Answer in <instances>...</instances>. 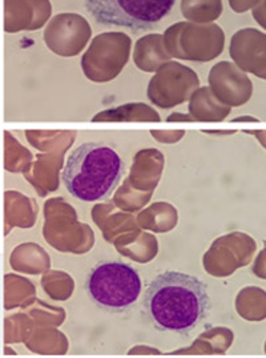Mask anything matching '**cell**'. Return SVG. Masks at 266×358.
Returning <instances> with one entry per match:
<instances>
[{
  "label": "cell",
  "mask_w": 266,
  "mask_h": 358,
  "mask_svg": "<svg viewBox=\"0 0 266 358\" xmlns=\"http://www.w3.org/2000/svg\"><path fill=\"white\" fill-rule=\"evenodd\" d=\"M144 308L156 329L188 336L207 316L209 294L195 275L167 271L148 287Z\"/></svg>",
  "instance_id": "obj_1"
},
{
  "label": "cell",
  "mask_w": 266,
  "mask_h": 358,
  "mask_svg": "<svg viewBox=\"0 0 266 358\" xmlns=\"http://www.w3.org/2000/svg\"><path fill=\"white\" fill-rule=\"evenodd\" d=\"M124 163L119 153L103 143H84L71 153L61 180L67 191L85 203L101 201L119 185Z\"/></svg>",
  "instance_id": "obj_2"
},
{
  "label": "cell",
  "mask_w": 266,
  "mask_h": 358,
  "mask_svg": "<svg viewBox=\"0 0 266 358\" xmlns=\"http://www.w3.org/2000/svg\"><path fill=\"white\" fill-rule=\"evenodd\" d=\"M141 277L139 272L119 260L98 262L85 280L89 300L110 313H124L140 297Z\"/></svg>",
  "instance_id": "obj_3"
},
{
  "label": "cell",
  "mask_w": 266,
  "mask_h": 358,
  "mask_svg": "<svg viewBox=\"0 0 266 358\" xmlns=\"http://www.w3.org/2000/svg\"><path fill=\"white\" fill-rule=\"evenodd\" d=\"M176 0H85V10L105 27L135 32L156 27L172 11Z\"/></svg>",
  "instance_id": "obj_4"
},
{
  "label": "cell",
  "mask_w": 266,
  "mask_h": 358,
  "mask_svg": "<svg viewBox=\"0 0 266 358\" xmlns=\"http://www.w3.org/2000/svg\"><path fill=\"white\" fill-rule=\"evenodd\" d=\"M164 44L169 55L208 62L224 50V29L216 23L179 22L165 29Z\"/></svg>",
  "instance_id": "obj_5"
},
{
  "label": "cell",
  "mask_w": 266,
  "mask_h": 358,
  "mask_svg": "<svg viewBox=\"0 0 266 358\" xmlns=\"http://www.w3.org/2000/svg\"><path fill=\"white\" fill-rule=\"evenodd\" d=\"M132 41L124 32L98 35L83 56V69L89 79L110 80L126 66Z\"/></svg>",
  "instance_id": "obj_6"
},
{
  "label": "cell",
  "mask_w": 266,
  "mask_h": 358,
  "mask_svg": "<svg viewBox=\"0 0 266 358\" xmlns=\"http://www.w3.org/2000/svg\"><path fill=\"white\" fill-rule=\"evenodd\" d=\"M92 35L89 22L82 15L64 13L54 16L44 31L45 44L60 56H75L83 51Z\"/></svg>",
  "instance_id": "obj_7"
},
{
  "label": "cell",
  "mask_w": 266,
  "mask_h": 358,
  "mask_svg": "<svg viewBox=\"0 0 266 358\" xmlns=\"http://www.w3.org/2000/svg\"><path fill=\"white\" fill-rule=\"evenodd\" d=\"M197 84L196 75L191 69L177 63H168L152 80L149 97L163 108H169L184 101Z\"/></svg>",
  "instance_id": "obj_8"
},
{
  "label": "cell",
  "mask_w": 266,
  "mask_h": 358,
  "mask_svg": "<svg viewBox=\"0 0 266 358\" xmlns=\"http://www.w3.org/2000/svg\"><path fill=\"white\" fill-rule=\"evenodd\" d=\"M230 56L239 67L266 79V34L257 28H242L232 36Z\"/></svg>",
  "instance_id": "obj_9"
},
{
  "label": "cell",
  "mask_w": 266,
  "mask_h": 358,
  "mask_svg": "<svg viewBox=\"0 0 266 358\" xmlns=\"http://www.w3.org/2000/svg\"><path fill=\"white\" fill-rule=\"evenodd\" d=\"M8 32L42 28L52 15L50 0H6Z\"/></svg>",
  "instance_id": "obj_10"
},
{
  "label": "cell",
  "mask_w": 266,
  "mask_h": 358,
  "mask_svg": "<svg viewBox=\"0 0 266 358\" xmlns=\"http://www.w3.org/2000/svg\"><path fill=\"white\" fill-rule=\"evenodd\" d=\"M210 82L219 95L232 104H241L252 94V84L236 67L223 62L212 71Z\"/></svg>",
  "instance_id": "obj_11"
},
{
  "label": "cell",
  "mask_w": 266,
  "mask_h": 358,
  "mask_svg": "<svg viewBox=\"0 0 266 358\" xmlns=\"http://www.w3.org/2000/svg\"><path fill=\"white\" fill-rule=\"evenodd\" d=\"M135 62L141 69L154 71L169 59V52L161 34H149L140 38L135 45Z\"/></svg>",
  "instance_id": "obj_12"
},
{
  "label": "cell",
  "mask_w": 266,
  "mask_h": 358,
  "mask_svg": "<svg viewBox=\"0 0 266 358\" xmlns=\"http://www.w3.org/2000/svg\"><path fill=\"white\" fill-rule=\"evenodd\" d=\"M223 11V0H182V14L186 22L214 23Z\"/></svg>",
  "instance_id": "obj_13"
},
{
  "label": "cell",
  "mask_w": 266,
  "mask_h": 358,
  "mask_svg": "<svg viewBox=\"0 0 266 358\" xmlns=\"http://www.w3.org/2000/svg\"><path fill=\"white\" fill-rule=\"evenodd\" d=\"M230 8L236 14H245L260 1V0H228Z\"/></svg>",
  "instance_id": "obj_14"
},
{
  "label": "cell",
  "mask_w": 266,
  "mask_h": 358,
  "mask_svg": "<svg viewBox=\"0 0 266 358\" xmlns=\"http://www.w3.org/2000/svg\"><path fill=\"white\" fill-rule=\"evenodd\" d=\"M254 20L266 31V0H260L252 8Z\"/></svg>",
  "instance_id": "obj_15"
},
{
  "label": "cell",
  "mask_w": 266,
  "mask_h": 358,
  "mask_svg": "<svg viewBox=\"0 0 266 358\" xmlns=\"http://www.w3.org/2000/svg\"><path fill=\"white\" fill-rule=\"evenodd\" d=\"M235 122H257V120L253 119V117H249V116H245V117H242V119H236Z\"/></svg>",
  "instance_id": "obj_16"
}]
</instances>
